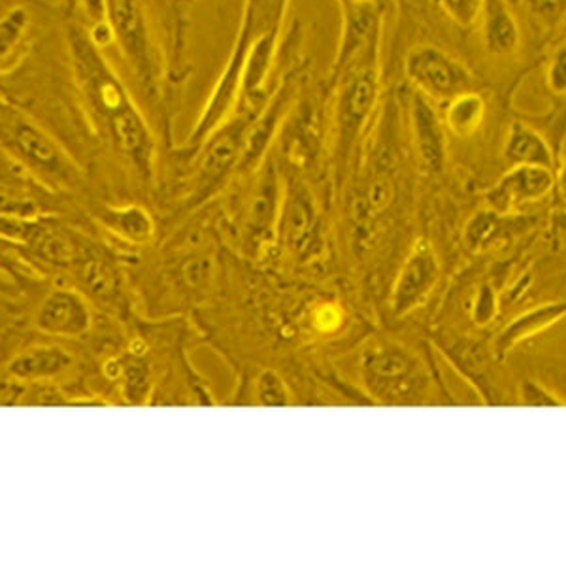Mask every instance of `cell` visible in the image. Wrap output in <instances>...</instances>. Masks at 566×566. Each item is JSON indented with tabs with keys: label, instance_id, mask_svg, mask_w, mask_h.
<instances>
[{
	"label": "cell",
	"instance_id": "1",
	"mask_svg": "<svg viewBox=\"0 0 566 566\" xmlns=\"http://www.w3.org/2000/svg\"><path fill=\"white\" fill-rule=\"evenodd\" d=\"M66 48L72 77L91 122L144 180H151L157 144L129 87L84 27H69Z\"/></svg>",
	"mask_w": 566,
	"mask_h": 566
},
{
	"label": "cell",
	"instance_id": "2",
	"mask_svg": "<svg viewBox=\"0 0 566 566\" xmlns=\"http://www.w3.org/2000/svg\"><path fill=\"white\" fill-rule=\"evenodd\" d=\"M327 85L328 135L336 180H344L381 97L380 52L368 53Z\"/></svg>",
	"mask_w": 566,
	"mask_h": 566
},
{
	"label": "cell",
	"instance_id": "3",
	"mask_svg": "<svg viewBox=\"0 0 566 566\" xmlns=\"http://www.w3.org/2000/svg\"><path fill=\"white\" fill-rule=\"evenodd\" d=\"M290 4L291 0H244L239 34L234 39L226 66L219 74L210 97L202 106L191 135L187 138L186 148L195 151L221 123H226L232 116L239 103L240 77L248 53L253 44L264 36L282 34L283 20L287 15Z\"/></svg>",
	"mask_w": 566,
	"mask_h": 566
},
{
	"label": "cell",
	"instance_id": "4",
	"mask_svg": "<svg viewBox=\"0 0 566 566\" xmlns=\"http://www.w3.org/2000/svg\"><path fill=\"white\" fill-rule=\"evenodd\" d=\"M0 135L4 155L42 184L72 189L82 180V170L71 154L10 98L0 106Z\"/></svg>",
	"mask_w": 566,
	"mask_h": 566
},
{
	"label": "cell",
	"instance_id": "5",
	"mask_svg": "<svg viewBox=\"0 0 566 566\" xmlns=\"http://www.w3.org/2000/svg\"><path fill=\"white\" fill-rule=\"evenodd\" d=\"M106 23L136 85L146 97H157L161 90V61L144 2L106 0Z\"/></svg>",
	"mask_w": 566,
	"mask_h": 566
},
{
	"label": "cell",
	"instance_id": "6",
	"mask_svg": "<svg viewBox=\"0 0 566 566\" xmlns=\"http://www.w3.org/2000/svg\"><path fill=\"white\" fill-rule=\"evenodd\" d=\"M360 376L370 395L384 405L421 402L431 376L410 349L397 342H381L365 349L360 357Z\"/></svg>",
	"mask_w": 566,
	"mask_h": 566
},
{
	"label": "cell",
	"instance_id": "7",
	"mask_svg": "<svg viewBox=\"0 0 566 566\" xmlns=\"http://www.w3.org/2000/svg\"><path fill=\"white\" fill-rule=\"evenodd\" d=\"M259 112L234 109L207 140L195 149V170L189 186V207H200L212 199L231 176H237L245 136Z\"/></svg>",
	"mask_w": 566,
	"mask_h": 566
},
{
	"label": "cell",
	"instance_id": "8",
	"mask_svg": "<svg viewBox=\"0 0 566 566\" xmlns=\"http://www.w3.org/2000/svg\"><path fill=\"white\" fill-rule=\"evenodd\" d=\"M328 90L310 87L308 77L298 93L290 116L277 135V146L291 167L312 168L319 161L327 142Z\"/></svg>",
	"mask_w": 566,
	"mask_h": 566
},
{
	"label": "cell",
	"instance_id": "9",
	"mask_svg": "<svg viewBox=\"0 0 566 566\" xmlns=\"http://www.w3.org/2000/svg\"><path fill=\"white\" fill-rule=\"evenodd\" d=\"M405 74L413 91L432 103H448L467 91L476 90V77L469 66L438 45H413L406 53Z\"/></svg>",
	"mask_w": 566,
	"mask_h": 566
},
{
	"label": "cell",
	"instance_id": "10",
	"mask_svg": "<svg viewBox=\"0 0 566 566\" xmlns=\"http://www.w3.org/2000/svg\"><path fill=\"white\" fill-rule=\"evenodd\" d=\"M306 77L308 76L301 66L291 69L282 77L277 76L276 87L272 91L271 97L264 103L263 108L259 109L258 116L250 125L237 176H251L266 161L272 144L277 140L283 123L290 116Z\"/></svg>",
	"mask_w": 566,
	"mask_h": 566
},
{
	"label": "cell",
	"instance_id": "11",
	"mask_svg": "<svg viewBox=\"0 0 566 566\" xmlns=\"http://www.w3.org/2000/svg\"><path fill=\"white\" fill-rule=\"evenodd\" d=\"M342 13L340 40L336 48L333 65L328 69L325 84L335 82L342 72L367 57L368 53L380 52L381 7L378 0H338Z\"/></svg>",
	"mask_w": 566,
	"mask_h": 566
},
{
	"label": "cell",
	"instance_id": "12",
	"mask_svg": "<svg viewBox=\"0 0 566 566\" xmlns=\"http://www.w3.org/2000/svg\"><path fill=\"white\" fill-rule=\"evenodd\" d=\"M277 237L296 258H308L319 245L316 197L298 176H290L285 181Z\"/></svg>",
	"mask_w": 566,
	"mask_h": 566
},
{
	"label": "cell",
	"instance_id": "13",
	"mask_svg": "<svg viewBox=\"0 0 566 566\" xmlns=\"http://www.w3.org/2000/svg\"><path fill=\"white\" fill-rule=\"evenodd\" d=\"M442 274L440 259L431 242L418 240L400 266L399 276L392 283L389 306L395 317L410 316L413 310L431 296Z\"/></svg>",
	"mask_w": 566,
	"mask_h": 566
},
{
	"label": "cell",
	"instance_id": "14",
	"mask_svg": "<svg viewBox=\"0 0 566 566\" xmlns=\"http://www.w3.org/2000/svg\"><path fill=\"white\" fill-rule=\"evenodd\" d=\"M434 344L450 360L451 367L476 389L478 395H482L485 405H502L499 399L501 392L493 380V359H496L493 349L488 348L480 338L451 333L446 328L438 331Z\"/></svg>",
	"mask_w": 566,
	"mask_h": 566
},
{
	"label": "cell",
	"instance_id": "15",
	"mask_svg": "<svg viewBox=\"0 0 566 566\" xmlns=\"http://www.w3.org/2000/svg\"><path fill=\"white\" fill-rule=\"evenodd\" d=\"M251 176L253 184L244 205L245 239L253 245H263L277 234L285 181L269 157Z\"/></svg>",
	"mask_w": 566,
	"mask_h": 566
},
{
	"label": "cell",
	"instance_id": "16",
	"mask_svg": "<svg viewBox=\"0 0 566 566\" xmlns=\"http://www.w3.org/2000/svg\"><path fill=\"white\" fill-rule=\"evenodd\" d=\"M410 135H412L413 154L424 175H440L448 159V138H446L444 119L432 106V101L413 91L408 104Z\"/></svg>",
	"mask_w": 566,
	"mask_h": 566
},
{
	"label": "cell",
	"instance_id": "17",
	"mask_svg": "<svg viewBox=\"0 0 566 566\" xmlns=\"http://www.w3.org/2000/svg\"><path fill=\"white\" fill-rule=\"evenodd\" d=\"M557 187V170L542 167H510L509 172L491 187L485 200L499 213L515 212L533 205Z\"/></svg>",
	"mask_w": 566,
	"mask_h": 566
},
{
	"label": "cell",
	"instance_id": "18",
	"mask_svg": "<svg viewBox=\"0 0 566 566\" xmlns=\"http://www.w3.org/2000/svg\"><path fill=\"white\" fill-rule=\"evenodd\" d=\"M93 325L91 308L84 296L76 291L53 290L40 304L36 327L45 335L61 338H80L90 333Z\"/></svg>",
	"mask_w": 566,
	"mask_h": 566
},
{
	"label": "cell",
	"instance_id": "19",
	"mask_svg": "<svg viewBox=\"0 0 566 566\" xmlns=\"http://www.w3.org/2000/svg\"><path fill=\"white\" fill-rule=\"evenodd\" d=\"M563 319H566V301L542 303L534 308L525 310L512 322L506 323V327L496 335L493 342L496 359H506L515 348H520L522 344L533 340L536 336L544 335Z\"/></svg>",
	"mask_w": 566,
	"mask_h": 566
},
{
	"label": "cell",
	"instance_id": "20",
	"mask_svg": "<svg viewBox=\"0 0 566 566\" xmlns=\"http://www.w3.org/2000/svg\"><path fill=\"white\" fill-rule=\"evenodd\" d=\"M502 154L510 167H542L557 170V151L554 144L534 125L522 119L510 123Z\"/></svg>",
	"mask_w": 566,
	"mask_h": 566
},
{
	"label": "cell",
	"instance_id": "21",
	"mask_svg": "<svg viewBox=\"0 0 566 566\" xmlns=\"http://www.w3.org/2000/svg\"><path fill=\"white\" fill-rule=\"evenodd\" d=\"M480 23L483 45L490 55L510 57L520 50L522 33L506 0H485Z\"/></svg>",
	"mask_w": 566,
	"mask_h": 566
},
{
	"label": "cell",
	"instance_id": "22",
	"mask_svg": "<svg viewBox=\"0 0 566 566\" xmlns=\"http://www.w3.org/2000/svg\"><path fill=\"white\" fill-rule=\"evenodd\" d=\"M72 365L74 357L61 346H33L8 363V374L21 381L52 380Z\"/></svg>",
	"mask_w": 566,
	"mask_h": 566
},
{
	"label": "cell",
	"instance_id": "23",
	"mask_svg": "<svg viewBox=\"0 0 566 566\" xmlns=\"http://www.w3.org/2000/svg\"><path fill=\"white\" fill-rule=\"evenodd\" d=\"M31 29H33V18L23 4H13L2 13L0 45H2V74L4 76L10 74L20 61H23Z\"/></svg>",
	"mask_w": 566,
	"mask_h": 566
},
{
	"label": "cell",
	"instance_id": "24",
	"mask_svg": "<svg viewBox=\"0 0 566 566\" xmlns=\"http://www.w3.org/2000/svg\"><path fill=\"white\" fill-rule=\"evenodd\" d=\"M101 221L106 229L116 232L133 244H148L155 237V221L148 208L140 205H123V207H104Z\"/></svg>",
	"mask_w": 566,
	"mask_h": 566
},
{
	"label": "cell",
	"instance_id": "25",
	"mask_svg": "<svg viewBox=\"0 0 566 566\" xmlns=\"http://www.w3.org/2000/svg\"><path fill=\"white\" fill-rule=\"evenodd\" d=\"M488 116V104L483 101L482 95L474 91H467L463 95L451 98L444 103L446 129L458 138H470L482 129L483 122Z\"/></svg>",
	"mask_w": 566,
	"mask_h": 566
},
{
	"label": "cell",
	"instance_id": "26",
	"mask_svg": "<svg viewBox=\"0 0 566 566\" xmlns=\"http://www.w3.org/2000/svg\"><path fill=\"white\" fill-rule=\"evenodd\" d=\"M77 277L91 296L104 304L116 303L122 295V283L116 269L97 253H84L76 263Z\"/></svg>",
	"mask_w": 566,
	"mask_h": 566
},
{
	"label": "cell",
	"instance_id": "27",
	"mask_svg": "<svg viewBox=\"0 0 566 566\" xmlns=\"http://www.w3.org/2000/svg\"><path fill=\"white\" fill-rule=\"evenodd\" d=\"M501 216L502 213L495 212L491 208L474 213L469 219V223L464 226V244L469 245L472 251H478L483 245L490 244L501 227Z\"/></svg>",
	"mask_w": 566,
	"mask_h": 566
},
{
	"label": "cell",
	"instance_id": "28",
	"mask_svg": "<svg viewBox=\"0 0 566 566\" xmlns=\"http://www.w3.org/2000/svg\"><path fill=\"white\" fill-rule=\"evenodd\" d=\"M255 397L261 406H290V387L285 386L282 376L274 370H263L255 381Z\"/></svg>",
	"mask_w": 566,
	"mask_h": 566
},
{
	"label": "cell",
	"instance_id": "29",
	"mask_svg": "<svg viewBox=\"0 0 566 566\" xmlns=\"http://www.w3.org/2000/svg\"><path fill=\"white\" fill-rule=\"evenodd\" d=\"M517 402L522 406H565L566 399L544 381L525 378L517 389Z\"/></svg>",
	"mask_w": 566,
	"mask_h": 566
},
{
	"label": "cell",
	"instance_id": "30",
	"mask_svg": "<svg viewBox=\"0 0 566 566\" xmlns=\"http://www.w3.org/2000/svg\"><path fill=\"white\" fill-rule=\"evenodd\" d=\"M485 0H438L440 8L455 25L472 29L480 23Z\"/></svg>",
	"mask_w": 566,
	"mask_h": 566
},
{
	"label": "cell",
	"instance_id": "31",
	"mask_svg": "<svg viewBox=\"0 0 566 566\" xmlns=\"http://www.w3.org/2000/svg\"><path fill=\"white\" fill-rule=\"evenodd\" d=\"M499 296H496L493 285H482L478 290L476 298H474V308H472V319L480 327H488L491 322H495L499 316Z\"/></svg>",
	"mask_w": 566,
	"mask_h": 566
},
{
	"label": "cell",
	"instance_id": "32",
	"mask_svg": "<svg viewBox=\"0 0 566 566\" xmlns=\"http://www.w3.org/2000/svg\"><path fill=\"white\" fill-rule=\"evenodd\" d=\"M184 280L187 285H191L193 290H200L202 285H207L208 280L212 276V263L208 258H195L187 261L181 269Z\"/></svg>",
	"mask_w": 566,
	"mask_h": 566
},
{
	"label": "cell",
	"instance_id": "33",
	"mask_svg": "<svg viewBox=\"0 0 566 566\" xmlns=\"http://www.w3.org/2000/svg\"><path fill=\"white\" fill-rule=\"evenodd\" d=\"M84 13L90 27L106 23V0H72V13Z\"/></svg>",
	"mask_w": 566,
	"mask_h": 566
},
{
	"label": "cell",
	"instance_id": "34",
	"mask_svg": "<svg viewBox=\"0 0 566 566\" xmlns=\"http://www.w3.org/2000/svg\"><path fill=\"white\" fill-rule=\"evenodd\" d=\"M547 84H549V90L557 95H566V45L555 53L549 72H547Z\"/></svg>",
	"mask_w": 566,
	"mask_h": 566
},
{
	"label": "cell",
	"instance_id": "35",
	"mask_svg": "<svg viewBox=\"0 0 566 566\" xmlns=\"http://www.w3.org/2000/svg\"><path fill=\"white\" fill-rule=\"evenodd\" d=\"M23 395H25V381L18 380L13 376L2 381V406L20 405Z\"/></svg>",
	"mask_w": 566,
	"mask_h": 566
},
{
	"label": "cell",
	"instance_id": "36",
	"mask_svg": "<svg viewBox=\"0 0 566 566\" xmlns=\"http://www.w3.org/2000/svg\"><path fill=\"white\" fill-rule=\"evenodd\" d=\"M557 187H559L560 193L566 195V159L557 170Z\"/></svg>",
	"mask_w": 566,
	"mask_h": 566
},
{
	"label": "cell",
	"instance_id": "37",
	"mask_svg": "<svg viewBox=\"0 0 566 566\" xmlns=\"http://www.w3.org/2000/svg\"><path fill=\"white\" fill-rule=\"evenodd\" d=\"M63 4H65L66 10L72 13V0H63Z\"/></svg>",
	"mask_w": 566,
	"mask_h": 566
},
{
	"label": "cell",
	"instance_id": "38",
	"mask_svg": "<svg viewBox=\"0 0 566 566\" xmlns=\"http://www.w3.org/2000/svg\"><path fill=\"white\" fill-rule=\"evenodd\" d=\"M378 2H380V0H378Z\"/></svg>",
	"mask_w": 566,
	"mask_h": 566
}]
</instances>
